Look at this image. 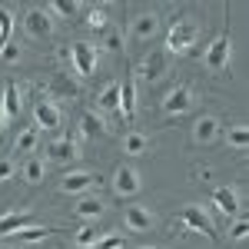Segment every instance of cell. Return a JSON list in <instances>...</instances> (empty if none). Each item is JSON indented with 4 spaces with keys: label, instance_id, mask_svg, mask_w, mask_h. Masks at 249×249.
Segmentation results:
<instances>
[{
    "label": "cell",
    "instance_id": "cell-34",
    "mask_svg": "<svg viewBox=\"0 0 249 249\" xmlns=\"http://www.w3.org/2000/svg\"><path fill=\"white\" fill-rule=\"evenodd\" d=\"M0 60H7V63H17V60H20V47L7 40V43L0 47Z\"/></svg>",
    "mask_w": 249,
    "mask_h": 249
},
{
    "label": "cell",
    "instance_id": "cell-11",
    "mask_svg": "<svg viewBox=\"0 0 249 249\" xmlns=\"http://www.w3.org/2000/svg\"><path fill=\"white\" fill-rule=\"evenodd\" d=\"M136 73H140V80H146V83H156V80H163L170 73V57L163 50H150L146 57L140 60Z\"/></svg>",
    "mask_w": 249,
    "mask_h": 249
},
{
    "label": "cell",
    "instance_id": "cell-13",
    "mask_svg": "<svg viewBox=\"0 0 249 249\" xmlns=\"http://www.w3.org/2000/svg\"><path fill=\"white\" fill-rule=\"evenodd\" d=\"M153 213H150V206H143V203H130L126 210H123V226L130 232H150L153 230Z\"/></svg>",
    "mask_w": 249,
    "mask_h": 249
},
{
    "label": "cell",
    "instance_id": "cell-26",
    "mask_svg": "<svg viewBox=\"0 0 249 249\" xmlns=\"http://www.w3.org/2000/svg\"><path fill=\"white\" fill-rule=\"evenodd\" d=\"M50 232H57L53 226H27V230L14 232V239L17 243H27V246H34V243H40V239H47Z\"/></svg>",
    "mask_w": 249,
    "mask_h": 249
},
{
    "label": "cell",
    "instance_id": "cell-1",
    "mask_svg": "<svg viewBox=\"0 0 249 249\" xmlns=\"http://www.w3.org/2000/svg\"><path fill=\"white\" fill-rule=\"evenodd\" d=\"M196 40H199V23L196 20H173L170 34H166V57H173V53H190L193 47H196Z\"/></svg>",
    "mask_w": 249,
    "mask_h": 249
},
{
    "label": "cell",
    "instance_id": "cell-5",
    "mask_svg": "<svg viewBox=\"0 0 249 249\" xmlns=\"http://www.w3.org/2000/svg\"><path fill=\"white\" fill-rule=\"evenodd\" d=\"M23 34L30 40L53 37V17L47 14V7H27V14H23Z\"/></svg>",
    "mask_w": 249,
    "mask_h": 249
},
{
    "label": "cell",
    "instance_id": "cell-25",
    "mask_svg": "<svg viewBox=\"0 0 249 249\" xmlns=\"http://www.w3.org/2000/svg\"><path fill=\"white\" fill-rule=\"evenodd\" d=\"M226 146H232L236 153H246V150H249V130H246V123H232L230 130H226Z\"/></svg>",
    "mask_w": 249,
    "mask_h": 249
},
{
    "label": "cell",
    "instance_id": "cell-20",
    "mask_svg": "<svg viewBox=\"0 0 249 249\" xmlns=\"http://www.w3.org/2000/svg\"><path fill=\"white\" fill-rule=\"evenodd\" d=\"M20 176H23V183H30V186L43 183V176H47V160H43V156H27L23 166H20Z\"/></svg>",
    "mask_w": 249,
    "mask_h": 249
},
{
    "label": "cell",
    "instance_id": "cell-10",
    "mask_svg": "<svg viewBox=\"0 0 249 249\" xmlns=\"http://www.w3.org/2000/svg\"><path fill=\"white\" fill-rule=\"evenodd\" d=\"M96 57H100V50H96L93 43L77 40V43L70 47V67H73V73H77V77H90L93 67H96Z\"/></svg>",
    "mask_w": 249,
    "mask_h": 249
},
{
    "label": "cell",
    "instance_id": "cell-6",
    "mask_svg": "<svg viewBox=\"0 0 249 249\" xmlns=\"http://www.w3.org/2000/svg\"><path fill=\"white\" fill-rule=\"evenodd\" d=\"M160 34V14L156 10H143L130 20V30H126V40L130 43H150V40Z\"/></svg>",
    "mask_w": 249,
    "mask_h": 249
},
{
    "label": "cell",
    "instance_id": "cell-21",
    "mask_svg": "<svg viewBox=\"0 0 249 249\" xmlns=\"http://www.w3.org/2000/svg\"><path fill=\"white\" fill-rule=\"evenodd\" d=\"M103 133H107L103 116H96L93 110H87V113L80 116V140H93V136H103Z\"/></svg>",
    "mask_w": 249,
    "mask_h": 249
},
{
    "label": "cell",
    "instance_id": "cell-29",
    "mask_svg": "<svg viewBox=\"0 0 249 249\" xmlns=\"http://www.w3.org/2000/svg\"><path fill=\"white\" fill-rule=\"evenodd\" d=\"M123 243H126V232H116V230H107L100 239H96L93 249H123Z\"/></svg>",
    "mask_w": 249,
    "mask_h": 249
},
{
    "label": "cell",
    "instance_id": "cell-8",
    "mask_svg": "<svg viewBox=\"0 0 249 249\" xmlns=\"http://www.w3.org/2000/svg\"><path fill=\"white\" fill-rule=\"evenodd\" d=\"M179 223H183L186 230H193V232H203L210 243H219L216 226H213V219L206 216V210H203V206H183V210H179Z\"/></svg>",
    "mask_w": 249,
    "mask_h": 249
},
{
    "label": "cell",
    "instance_id": "cell-40",
    "mask_svg": "<svg viewBox=\"0 0 249 249\" xmlns=\"http://www.w3.org/2000/svg\"><path fill=\"white\" fill-rule=\"evenodd\" d=\"M0 249H14V246H3V243H0Z\"/></svg>",
    "mask_w": 249,
    "mask_h": 249
},
{
    "label": "cell",
    "instance_id": "cell-24",
    "mask_svg": "<svg viewBox=\"0 0 249 249\" xmlns=\"http://www.w3.org/2000/svg\"><path fill=\"white\" fill-rule=\"evenodd\" d=\"M40 143V130L37 126H23L17 133V140H14V153H34Z\"/></svg>",
    "mask_w": 249,
    "mask_h": 249
},
{
    "label": "cell",
    "instance_id": "cell-4",
    "mask_svg": "<svg viewBox=\"0 0 249 249\" xmlns=\"http://www.w3.org/2000/svg\"><path fill=\"white\" fill-rule=\"evenodd\" d=\"M110 190H113L116 199H133L136 193L143 190V176H140V170L136 166H116L113 176H110Z\"/></svg>",
    "mask_w": 249,
    "mask_h": 249
},
{
    "label": "cell",
    "instance_id": "cell-41",
    "mask_svg": "<svg viewBox=\"0 0 249 249\" xmlns=\"http://www.w3.org/2000/svg\"><path fill=\"white\" fill-rule=\"evenodd\" d=\"M0 43H3V40H0Z\"/></svg>",
    "mask_w": 249,
    "mask_h": 249
},
{
    "label": "cell",
    "instance_id": "cell-30",
    "mask_svg": "<svg viewBox=\"0 0 249 249\" xmlns=\"http://www.w3.org/2000/svg\"><path fill=\"white\" fill-rule=\"evenodd\" d=\"M47 7V14L53 17V14H60V17H73V14H80L83 7L80 3H67V0H50V3H43Z\"/></svg>",
    "mask_w": 249,
    "mask_h": 249
},
{
    "label": "cell",
    "instance_id": "cell-35",
    "mask_svg": "<svg viewBox=\"0 0 249 249\" xmlns=\"http://www.w3.org/2000/svg\"><path fill=\"white\" fill-rule=\"evenodd\" d=\"M10 30H14V17L0 7V40H3V43H7V37H10Z\"/></svg>",
    "mask_w": 249,
    "mask_h": 249
},
{
    "label": "cell",
    "instance_id": "cell-2",
    "mask_svg": "<svg viewBox=\"0 0 249 249\" xmlns=\"http://www.w3.org/2000/svg\"><path fill=\"white\" fill-rule=\"evenodd\" d=\"M230 60H232V37H230V27H223L216 34V40L203 50V67L213 73H223V70H230Z\"/></svg>",
    "mask_w": 249,
    "mask_h": 249
},
{
    "label": "cell",
    "instance_id": "cell-39",
    "mask_svg": "<svg viewBox=\"0 0 249 249\" xmlns=\"http://www.w3.org/2000/svg\"><path fill=\"white\" fill-rule=\"evenodd\" d=\"M0 130H3V113H0Z\"/></svg>",
    "mask_w": 249,
    "mask_h": 249
},
{
    "label": "cell",
    "instance_id": "cell-9",
    "mask_svg": "<svg viewBox=\"0 0 249 249\" xmlns=\"http://www.w3.org/2000/svg\"><path fill=\"white\" fill-rule=\"evenodd\" d=\"M210 203L223 213L226 219L243 216V196H239V190H236V186H216V190L210 193Z\"/></svg>",
    "mask_w": 249,
    "mask_h": 249
},
{
    "label": "cell",
    "instance_id": "cell-31",
    "mask_svg": "<svg viewBox=\"0 0 249 249\" xmlns=\"http://www.w3.org/2000/svg\"><path fill=\"white\" fill-rule=\"evenodd\" d=\"M123 30H120V27H110V30H107V34H103V47H107V50H110V53H120V50H123Z\"/></svg>",
    "mask_w": 249,
    "mask_h": 249
},
{
    "label": "cell",
    "instance_id": "cell-23",
    "mask_svg": "<svg viewBox=\"0 0 249 249\" xmlns=\"http://www.w3.org/2000/svg\"><path fill=\"white\" fill-rule=\"evenodd\" d=\"M20 87L17 83H7V90H3V103H0V113H3V120H14V116L20 113Z\"/></svg>",
    "mask_w": 249,
    "mask_h": 249
},
{
    "label": "cell",
    "instance_id": "cell-15",
    "mask_svg": "<svg viewBox=\"0 0 249 249\" xmlns=\"http://www.w3.org/2000/svg\"><path fill=\"white\" fill-rule=\"evenodd\" d=\"M77 156H80L77 140H70V136H60V140H53V143L47 146V166H50V163H57V166H67V163H73Z\"/></svg>",
    "mask_w": 249,
    "mask_h": 249
},
{
    "label": "cell",
    "instance_id": "cell-3",
    "mask_svg": "<svg viewBox=\"0 0 249 249\" xmlns=\"http://www.w3.org/2000/svg\"><path fill=\"white\" fill-rule=\"evenodd\" d=\"M193 107H196V90L190 83H173L170 90L163 93V100H160L163 116H183V113H190Z\"/></svg>",
    "mask_w": 249,
    "mask_h": 249
},
{
    "label": "cell",
    "instance_id": "cell-7",
    "mask_svg": "<svg viewBox=\"0 0 249 249\" xmlns=\"http://www.w3.org/2000/svg\"><path fill=\"white\" fill-rule=\"evenodd\" d=\"M96 186H100V176L90 173V170H70L60 179V193H67V196H87Z\"/></svg>",
    "mask_w": 249,
    "mask_h": 249
},
{
    "label": "cell",
    "instance_id": "cell-14",
    "mask_svg": "<svg viewBox=\"0 0 249 249\" xmlns=\"http://www.w3.org/2000/svg\"><path fill=\"white\" fill-rule=\"evenodd\" d=\"M63 123V110H60L53 100H37L34 107V126L37 130H60Z\"/></svg>",
    "mask_w": 249,
    "mask_h": 249
},
{
    "label": "cell",
    "instance_id": "cell-18",
    "mask_svg": "<svg viewBox=\"0 0 249 249\" xmlns=\"http://www.w3.org/2000/svg\"><path fill=\"white\" fill-rule=\"evenodd\" d=\"M27 226H37V219H34V213H7V216H0V236H14V232L27 230Z\"/></svg>",
    "mask_w": 249,
    "mask_h": 249
},
{
    "label": "cell",
    "instance_id": "cell-22",
    "mask_svg": "<svg viewBox=\"0 0 249 249\" xmlns=\"http://www.w3.org/2000/svg\"><path fill=\"white\" fill-rule=\"evenodd\" d=\"M120 146H123V153H126V156H146V153H150V136H143L140 130H130V133L123 136Z\"/></svg>",
    "mask_w": 249,
    "mask_h": 249
},
{
    "label": "cell",
    "instance_id": "cell-27",
    "mask_svg": "<svg viewBox=\"0 0 249 249\" xmlns=\"http://www.w3.org/2000/svg\"><path fill=\"white\" fill-rule=\"evenodd\" d=\"M96 107L100 110H120V83H110V87H103V93L96 96Z\"/></svg>",
    "mask_w": 249,
    "mask_h": 249
},
{
    "label": "cell",
    "instance_id": "cell-37",
    "mask_svg": "<svg viewBox=\"0 0 249 249\" xmlns=\"http://www.w3.org/2000/svg\"><path fill=\"white\" fill-rule=\"evenodd\" d=\"M57 60L60 63H70V47H57Z\"/></svg>",
    "mask_w": 249,
    "mask_h": 249
},
{
    "label": "cell",
    "instance_id": "cell-32",
    "mask_svg": "<svg viewBox=\"0 0 249 249\" xmlns=\"http://www.w3.org/2000/svg\"><path fill=\"white\" fill-rule=\"evenodd\" d=\"M53 90H57V93H63V96H77L80 93V87L67 77V73H57V77H53Z\"/></svg>",
    "mask_w": 249,
    "mask_h": 249
},
{
    "label": "cell",
    "instance_id": "cell-12",
    "mask_svg": "<svg viewBox=\"0 0 249 249\" xmlns=\"http://www.w3.org/2000/svg\"><path fill=\"white\" fill-rule=\"evenodd\" d=\"M219 136H223L219 116H213V113L196 116V123H193V143H196V146H213Z\"/></svg>",
    "mask_w": 249,
    "mask_h": 249
},
{
    "label": "cell",
    "instance_id": "cell-19",
    "mask_svg": "<svg viewBox=\"0 0 249 249\" xmlns=\"http://www.w3.org/2000/svg\"><path fill=\"white\" fill-rule=\"evenodd\" d=\"M120 113L126 116V123L136 120V80L126 77L120 83Z\"/></svg>",
    "mask_w": 249,
    "mask_h": 249
},
{
    "label": "cell",
    "instance_id": "cell-28",
    "mask_svg": "<svg viewBox=\"0 0 249 249\" xmlns=\"http://www.w3.org/2000/svg\"><path fill=\"white\" fill-rule=\"evenodd\" d=\"M100 236H103V232L96 230V226H83V230H77V236H73V243H77V249H93Z\"/></svg>",
    "mask_w": 249,
    "mask_h": 249
},
{
    "label": "cell",
    "instance_id": "cell-16",
    "mask_svg": "<svg viewBox=\"0 0 249 249\" xmlns=\"http://www.w3.org/2000/svg\"><path fill=\"white\" fill-rule=\"evenodd\" d=\"M103 210H107V203H103L96 193H87V196H80V199H77L73 216H77V219H87V223H93V219L103 216Z\"/></svg>",
    "mask_w": 249,
    "mask_h": 249
},
{
    "label": "cell",
    "instance_id": "cell-33",
    "mask_svg": "<svg viewBox=\"0 0 249 249\" xmlns=\"http://www.w3.org/2000/svg\"><path fill=\"white\" fill-rule=\"evenodd\" d=\"M249 236V223H246V216H236L232 219V226H230V243H243Z\"/></svg>",
    "mask_w": 249,
    "mask_h": 249
},
{
    "label": "cell",
    "instance_id": "cell-17",
    "mask_svg": "<svg viewBox=\"0 0 249 249\" xmlns=\"http://www.w3.org/2000/svg\"><path fill=\"white\" fill-rule=\"evenodd\" d=\"M83 23L93 30L96 37H103V34L113 27V23H110V7H107V3H100V7H87V10H83Z\"/></svg>",
    "mask_w": 249,
    "mask_h": 249
},
{
    "label": "cell",
    "instance_id": "cell-38",
    "mask_svg": "<svg viewBox=\"0 0 249 249\" xmlns=\"http://www.w3.org/2000/svg\"><path fill=\"white\" fill-rule=\"evenodd\" d=\"M146 249H166V246H146Z\"/></svg>",
    "mask_w": 249,
    "mask_h": 249
},
{
    "label": "cell",
    "instance_id": "cell-36",
    "mask_svg": "<svg viewBox=\"0 0 249 249\" xmlns=\"http://www.w3.org/2000/svg\"><path fill=\"white\" fill-rule=\"evenodd\" d=\"M14 173H17V166H14V160H7V156H3V160H0V183H3V179H10Z\"/></svg>",
    "mask_w": 249,
    "mask_h": 249
}]
</instances>
